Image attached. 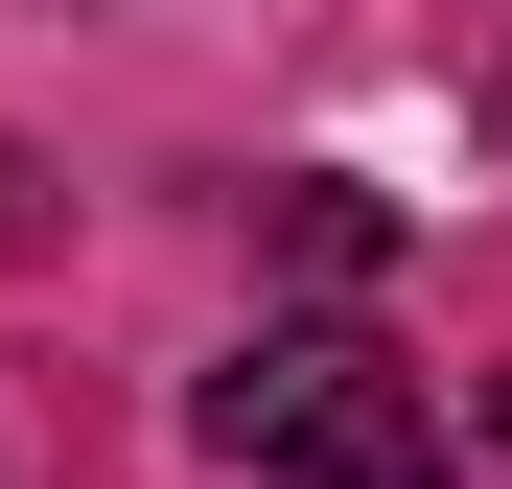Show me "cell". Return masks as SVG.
<instances>
[{"label":"cell","mask_w":512,"mask_h":489,"mask_svg":"<svg viewBox=\"0 0 512 489\" xmlns=\"http://www.w3.org/2000/svg\"><path fill=\"white\" fill-rule=\"evenodd\" d=\"M210 443L256 489H443V396H419L373 326H256L210 373Z\"/></svg>","instance_id":"6da1fadb"},{"label":"cell","mask_w":512,"mask_h":489,"mask_svg":"<svg viewBox=\"0 0 512 489\" xmlns=\"http://www.w3.org/2000/svg\"><path fill=\"white\" fill-rule=\"evenodd\" d=\"M0 257H47V163L24 140H0Z\"/></svg>","instance_id":"3957f363"},{"label":"cell","mask_w":512,"mask_h":489,"mask_svg":"<svg viewBox=\"0 0 512 489\" xmlns=\"http://www.w3.org/2000/svg\"><path fill=\"white\" fill-rule=\"evenodd\" d=\"M256 233H280L303 280H396V210L373 187H256Z\"/></svg>","instance_id":"7a4b0ae2"}]
</instances>
